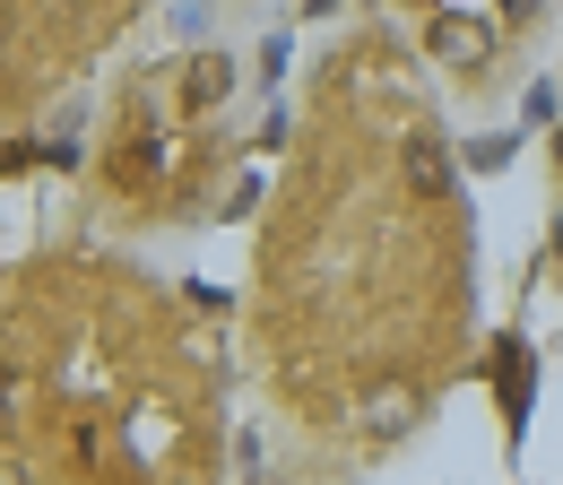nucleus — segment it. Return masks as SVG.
<instances>
[{
  "mask_svg": "<svg viewBox=\"0 0 563 485\" xmlns=\"http://www.w3.org/2000/svg\"><path fill=\"white\" fill-rule=\"evenodd\" d=\"M494 390H503V408H511V425L529 416V346H503V355H494Z\"/></svg>",
  "mask_w": 563,
  "mask_h": 485,
  "instance_id": "obj_3",
  "label": "nucleus"
},
{
  "mask_svg": "<svg viewBox=\"0 0 563 485\" xmlns=\"http://www.w3.org/2000/svg\"><path fill=\"white\" fill-rule=\"evenodd\" d=\"M408 191H417V200H442V191H451V156H442V139H408Z\"/></svg>",
  "mask_w": 563,
  "mask_h": 485,
  "instance_id": "obj_2",
  "label": "nucleus"
},
{
  "mask_svg": "<svg viewBox=\"0 0 563 485\" xmlns=\"http://www.w3.org/2000/svg\"><path fill=\"white\" fill-rule=\"evenodd\" d=\"M18 399H26V382H18V373H0V416L18 408Z\"/></svg>",
  "mask_w": 563,
  "mask_h": 485,
  "instance_id": "obj_5",
  "label": "nucleus"
},
{
  "mask_svg": "<svg viewBox=\"0 0 563 485\" xmlns=\"http://www.w3.org/2000/svg\"><path fill=\"white\" fill-rule=\"evenodd\" d=\"M234 78H225V62H191V104H217Z\"/></svg>",
  "mask_w": 563,
  "mask_h": 485,
  "instance_id": "obj_4",
  "label": "nucleus"
},
{
  "mask_svg": "<svg viewBox=\"0 0 563 485\" xmlns=\"http://www.w3.org/2000/svg\"><path fill=\"white\" fill-rule=\"evenodd\" d=\"M433 53H442V62H460V69H477L494 53V35L477 26V18H433Z\"/></svg>",
  "mask_w": 563,
  "mask_h": 485,
  "instance_id": "obj_1",
  "label": "nucleus"
}]
</instances>
